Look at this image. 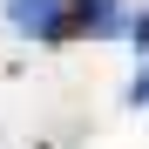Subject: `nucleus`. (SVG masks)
<instances>
[{
  "label": "nucleus",
  "instance_id": "nucleus-1",
  "mask_svg": "<svg viewBox=\"0 0 149 149\" xmlns=\"http://www.w3.org/2000/svg\"><path fill=\"white\" fill-rule=\"evenodd\" d=\"M129 27V14H122V0H68L61 7V20H54V41H109V34H122Z\"/></svg>",
  "mask_w": 149,
  "mask_h": 149
},
{
  "label": "nucleus",
  "instance_id": "nucleus-2",
  "mask_svg": "<svg viewBox=\"0 0 149 149\" xmlns=\"http://www.w3.org/2000/svg\"><path fill=\"white\" fill-rule=\"evenodd\" d=\"M54 20H61V0H7V27H14V34L54 41Z\"/></svg>",
  "mask_w": 149,
  "mask_h": 149
},
{
  "label": "nucleus",
  "instance_id": "nucleus-3",
  "mask_svg": "<svg viewBox=\"0 0 149 149\" xmlns=\"http://www.w3.org/2000/svg\"><path fill=\"white\" fill-rule=\"evenodd\" d=\"M129 102H136V109H149V61H142V74L129 81Z\"/></svg>",
  "mask_w": 149,
  "mask_h": 149
},
{
  "label": "nucleus",
  "instance_id": "nucleus-4",
  "mask_svg": "<svg viewBox=\"0 0 149 149\" xmlns=\"http://www.w3.org/2000/svg\"><path fill=\"white\" fill-rule=\"evenodd\" d=\"M129 34H136V47H149V14H136V20H129Z\"/></svg>",
  "mask_w": 149,
  "mask_h": 149
}]
</instances>
